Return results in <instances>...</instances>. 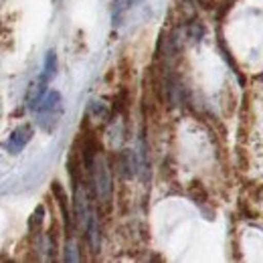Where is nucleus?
<instances>
[{"label": "nucleus", "mask_w": 263, "mask_h": 263, "mask_svg": "<svg viewBox=\"0 0 263 263\" xmlns=\"http://www.w3.org/2000/svg\"><path fill=\"white\" fill-rule=\"evenodd\" d=\"M34 130L31 124H21L18 128H14L12 134L8 136V140L4 142V148L10 152V154H18L27 148V144L33 140Z\"/></svg>", "instance_id": "obj_3"}, {"label": "nucleus", "mask_w": 263, "mask_h": 263, "mask_svg": "<svg viewBox=\"0 0 263 263\" xmlns=\"http://www.w3.org/2000/svg\"><path fill=\"white\" fill-rule=\"evenodd\" d=\"M36 111V118H39V124L45 128L47 132H51L57 124H59V118L63 114V98L59 91H47L43 99L39 101V105L34 107Z\"/></svg>", "instance_id": "obj_2"}, {"label": "nucleus", "mask_w": 263, "mask_h": 263, "mask_svg": "<svg viewBox=\"0 0 263 263\" xmlns=\"http://www.w3.org/2000/svg\"><path fill=\"white\" fill-rule=\"evenodd\" d=\"M65 261H79V249L75 245L73 239L67 241V247H65Z\"/></svg>", "instance_id": "obj_10"}, {"label": "nucleus", "mask_w": 263, "mask_h": 263, "mask_svg": "<svg viewBox=\"0 0 263 263\" xmlns=\"http://www.w3.org/2000/svg\"><path fill=\"white\" fill-rule=\"evenodd\" d=\"M47 93V81L41 77L34 85H31V89L27 91V103H29V107L34 109L36 105H39V101L43 99V96Z\"/></svg>", "instance_id": "obj_6"}, {"label": "nucleus", "mask_w": 263, "mask_h": 263, "mask_svg": "<svg viewBox=\"0 0 263 263\" xmlns=\"http://www.w3.org/2000/svg\"><path fill=\"white\" fill-rule=\"evenodd\" d=\"M87 170L91 174V186H93L98 200L101 204H107L111 198V170H109L107 160L101 154H96L93 162L89 164Z\"/></svg>", "instance_id": "obj_1"}, {"label": "nucleus", "mask_w": 263, "mask_h": 263, "mask_svg": "<svg viewBox=\"0 0 263 263\" xmlns=\"http://www.w3.org/2000/svg\"><path fill=\"white\" fill-rule=\"evenodd\" d=\"M87 111H89V116H91V118L103 120V118L107 116V105H105L103 101H99V99H91V101H89Z\"/></svg>", "instance_id": "obj_9"}, {"label": "nucleus", "mask_w": 263, "mask_h": 263, "mask_svg": "<svg viewBox=\"0 0 263 263\" xmlns=\"http://www.w3.org/2000/svg\"><path fill=\"white\" fill-rule=\"evenodd\" d=\"M85 233H87V241H89V247H91V251H93V253H98L99 245H101V231H99L98 213L93 211V206H91V211H89V215H87Z\"/></svg>", "instance_id": "obj_4"}, {"label": "nucleus", "mask_w": 263, "mask_h": 263, "mask_svg": "<svg viewBox=\"0 0 263 263\" xmlns=\"http://www.w3.org/2000/svg\"><path fill=\"white\" fill-rule=\"evenodd\" d=\"M55 75H57V53L55 51H49L45 55V65H43V75L41 77L49 83Z\"/></svg>", "instance_id": "obj_7"}, {"label": "nucleus", "mask_w": 263, "mask_h": 263, "mask_svg": "<svg viewBox=\"0 0 263 263\" xmlns=\"http://www.w3.org/2000/svg\"><path fill=\"white\" fill-rule=\"evenodd\" d=\"M132 4V0H114L111 4V18H114V27H118L120 23V16L128 10V6Z\"/></svg>", "instance_id": "obj_8"}, {"label": "nucleus", "mask_w": 263, "mask_h": 263, "mask_svg": "<svg viewBox=\"0 0 263 263\" xmlns=\"http://www.w3.org/2000/svg\"><path fill=\"white\" fill-rule=\"evenodd\" d=\"M118 168H120V174L124 178H134L136 176V170H138V160H136V154L132 150H124L118 158Z\"/></svg>", "instance_id": "obj_5"}, {"label": "nucleus", "mask_w": 263, "mask_h": 263, "mask_svg": "<svg viewBox=\"0 0 263 263\" xmlns=\"http://www.w3.org/2000/svg\"><path fill=\"white\" fill-rule=\"evenodd\" d=\"M138 2H142V0H132V4H138Z\"/></svg>", "instance_id": "obj_12"}, {"label": "nucleus", "mask_w": 263, "mask_h": 263, "mask_svg": "<svg viewBox=\"0 0 263 263\" xmlns=\"http://www.w3.org/2000/svg\"><path fill=\"white\" fill-rule=\"evenodd\" d=\"M43 219H45V206H39V209L33 213V217H31V223H29V225H31V231L41 229Z\"/></svg>", "instance_id": "obj_11"}]
</instances>
